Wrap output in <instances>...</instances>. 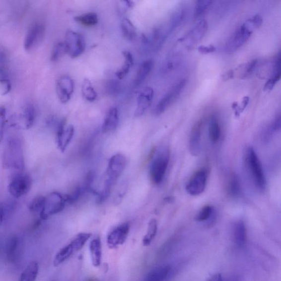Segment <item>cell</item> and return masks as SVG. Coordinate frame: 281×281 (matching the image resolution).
Masks as SVG:
<instances>
[{
	"label": "cell",
	"instance_id": "obj_1",
	"mask_svg": "<svg viewBox=\"0 0 281 281\" xmlns=\"http://www.w3.org/2000/svg\"><path fill=\"white\" fill-rule=\"evenodd\" d=\"M127 163L126 157L121 153L114 155L109 159L106 172L105 185L103 190L98 196L99 201H105L110 195L113 187L115 185L126 168Z\"/></svg>",
	"mask_w": 281,
	"mask_h": 281
},
{
	"label": "cell",
	"instance_id": "obj_2",
	"mask_svg": "<svg viewBox=\"0 0 281 281\" xmlns=\"http://www.w3.org/2000/svg\"><path fill=\"white\" fill-rule=\"evenodd\" d=\"M244 163L254 186L259 190H264L266 187V178L262 164L256 150L253 147H249L247 148L244 155Z\"/></svg>",
	"mask_w": 281,
	"mask_h": 281
},
{
	"label": "cell",
	"instance_id": "obj_3",
	"mask_svg": "<svg viewBox=\"0 0 281 281\" xmlns=\"http://www.w3.org/2000/svg\"><path fill=\"white\" fill-rule=\"evenodd\" d=\"M3 163L7 169L22 170L25 167L23 150L21 142L17 139L8 140L3 155Z\"/></svg>",
	"mask_w": 281,
	"mask_h": 281
},
{
	"label": "cell",
	"instance_id": "obj_4",
	"mask_svg": "<svg viewBox=\"0 0 281 281\" xmlns=\"http://www.w3.org/2000/svg\"><path fill=\"white\" fill-rule=\"evenodd\" d=\"M257 29L252 19L238 27L236 32L228 39L226 44V50L228 53H233L240 48L251 37L254 29Z\"/></svg>",
	"mask_w": 281,
	"mask_h": 281
},
{
	"label": "cell",
	"instance_id": "obj_5",
	"mask_svg": "<svg viewBox=\"0 0 281 281\" xmlns=\"http://www.w3.org/2000/svg\"><path fill=\"white\" fill-rule=\"evenodd\" d=\"M169 150H160L152 161L150 168V176L152 183L159 185L163 181L169 163Z\"/></svg>",
	"mask_w": 281,
	"mask_h": 281
},
{
	"label": "cell",
	"instance_id": "obj_6",
	"mask_svg": "<svg viewBox=\"0 0 281 281\" xmlns=\"http://www.w3.org/2000/svg\"><path fill=\"white\" fill-rule=\"evenodd\" d=\"M91 236V233H81L77 235L73 240L68 245L62 248L57 253L54 261V266H59L66 260L69 259L72 254L79 251L84 247L85 244Z\"/></svg>",
	"mask_w": 281,
	"mask_h": 281
},
{
	"label": "cell",
	"instance_id": "obj_7",
	"mask_svg": "<svg viewBox=\"0 0 281 281\" xmlns=\"http://www.w3.org/2000/svg\"><path fill=\"white\" fill-rule=\"evenodd\" d=\"M66 204L65 196L57 192H52L45 197L43 209L40 214L41 219L46 220L58 214L65 209Z\"/></svg>",
	"mask_w": 281,
	"mask_h": 281
},
{
	"label": "cell",
	"instance_id": "obj_8",
	"mask_svg": "<svg viewBox=\"0 0 281 281\" xmlns=\"http://www.w3.org/2000/svg\"><path fill=\"white\" fill-rule=\"evenodd\" d=\"M64 43L66 54L72 59L79 57L85 50L86 43L84 36L73 30L67 31Z\"/></svg>",
	"mask_w": 281,
	"mask_h": 281
},
{
	"label": "cell",
	"instance_id": "obj_9",
	"mask_svg": "<svg viewBox=\"0 0 281 281\" xmlns=\"http://www.w3.org/2000/svg\"><path fill=\"white\" fill-rule=\"evenodd\" d=\"M32 180L30 176L24 173H18L13 176L8 185V191L14 198L21 197L29 192Z\"/></svg>",
	"mask_w": 281,
	"mask_h": 281
},
{
	"label": "cell",
	"instance_id": "obj_10",
	"mask_svg": "<svg viewBox=\"0 0 281 281\" xmlns=\"http://www.w3.org/2000/svg\"><path fill=\"white\" fill-rule=\"evenodd\" d=\"M187 84L185 79L179 81L171 88L170 90L161 99L160 101L155 106L154 113L155 116H160L171 105L177 100L181 93L183 92Z\"/></svg>",
	"mask_w": 281,
	"mask_h": 281
},
{
	"label": "cell",
	"instance_id": "obj_11",
	"mask_svg": "<svg viewBox=\"0 0 281 281\" xmlns=\"http://www.w3.org/2000/svg\"><path fill=\"white\" fill-rule=\"evenodd\" d=\"M208 178L207 170L202 168L197 170L187 182L186 190L191 196L201 195L206 189Z\"/></svg>",
	"mask_w": 281,
	"mask_h": 281
},
{
	"label": "cell",
	"instance_id": "obj_12",
	"mask_svg": "<svg viewBox=\"0 0 281 281\" xmlns=\"http://www.w3.org/2000/svg\"><path fill=\"white\" fill-rule=\"evenodd\" d=\"M45 27L43 24L35 23L29 28L26 34L24 41V49L30 51L38 46L44 39Z\"/></svg>",
	"mask_w": 281,
	"mask_h": 281
},
{
	"label": "cell",
	"instance_id": "obj_13",
	"mask_svg": "<svg viewBox=\"0 0 281 281\" xmlns=\"http://www.w3.org/2000/svg\"><path fill=\"white\" fill-rule=\"evenodd\" d=\"M74 89V81L69 75H62L57 80L56 92L61 103L65 104L69 102Z\"/></svg>",
	"mask_w": 281,
	"mask_h": 281
},
{
	"label": "cell",
	"instance_id": "obj_14",
	"mask_svg": "<svg viewBox=\"0 0 281 281\" xmlns=\"http://www.w3.org/2000/svg\"><path fill=\"white\" fill-rule=\"evenodd\" d=\"M207 30V22L205 19H202L180 41L184 43L188 48H190L204 37Z\"/></svg>",
	"mask_w": 281,
	"mask_h": 281
},
{
	"label": "cell",
	"instance_id": "obj_15",
	"mask_svg": "<svg viewBox=\"0 0 281 281\" xmlns=\"http://www.w3.org/2000/svg\"><path fill=\"white\" fill-rule=\"evenodd\" d=\"M75 130L73 126L66 127V122L63 120L58 127L57 133V143L62 152H64L73 138Z\"/></svg>",
	"mask_w": 281,
	"mask_h": 281
},
{
	"label": "cell",
	"instance_id": "obj_16",
	"mask_svg": "<svg viewBox=\"0 0 281 281\" xmlns=\"http://www.w3.org/2000/svg\"><path fill=\"white\" fill-rule=\"evenodd\" d=\"M129 231L130 225L128 222L124 223L113 229L107 237V244L109 247L113 249L124 243Z\"/></svg>",
	"mask_w": 281,
	"mask_h": 281
},
{
	"label": "cell",
	"instance_id": "obj_17",
	"mask_svg": "<svg viewBox=\"0 0 281 281\" xmlns=\"http://www.w3.org/2000/svg\"><path fill=\"white\" fill-rule=\"evenodd\" d=\"M154 97V90L152 87L147 86L139 93L137 99V106L135 112V116L140 117L143 115L151 105Z\"/></svg>",
	"mask_w": 281,
	"mask_h": 281
},
{
	"label": "cell",
	"instance_id": "obj_18",
	"mask_svg": "<svg viewBox=\"0 0 281 281\" xmlns=\"http://www.w3.org/2000/svg\"><path fill=\"white\" fill-rule=\"evenodd\" d=\"M203 121L197 122L192 128L189 140V149L193 156L199 155L201 149Z\"/></svg>",
	"mask_w": 281,
	"mask_h": 281
},
{
	"label": "cell",
	"instance_id": "obj_19",
	"mask_svg": "<svg viewBox=\"0 0 281 281\" xmlns=\"http://www.w3.org/2000/svg\"><path fill=\"white\" fill-rule=\"evenodd\" d=\"M119 114L116 107H112L106 114L102 126L104 133H111L115 130L119 125Z\"/></svg>",
	"mask_w": 281,
	"mask_h": 281
},
{
	"label": "cell",
	"instance_id": "obj_20",
	"mask_svg": "<svg viewBox=\"0 0 281 281\" xmlns=\"http://www.w3.org/2000/svg\"><path fill=\"white\" fill-rule=\"evenodd\" d=\"M185 16V9L183 7H180L176 10L170 18L169 27L167 32L161 39V43L163 44L168 36L183 21Z\"/></svg>",
	"mask_w": 281,
	"mask_h": 281
},
{
	"label": "cell",
	"instance_id": "obj_21",
	"mask_svg": "<svg viewBox=\"0 0 281 281\" xmlns=\"http://www.w3.org/2000/svg\"><path fill=\"white\" fill-rule=\"evenodd\" d=\"M153 61L148 60L142 62L138 70L136 78L134 82L135 87L140 86L146 79V78L153 70Z\"/></svg>",
	"mask_w": 281,
	"mask_h": 281
},
{
	"label": "cell",
	"instance_id": "obj_22",
	"mask_svg": "<svg viewBox=\"0 0 281 281\" xmlns=\"http://www.w3.org/2000/svg\"><path fill=\"white\" fill-rule=\"evenodd\" d=\"M208 132L210 140L212 143L216 144L219 141L221 137V128L216 116H212L211 118Z\"/></svg>",
	"mask_w": 281,
	"mask_h": 281
},
{
	"label": "cell",
	"instance_id": "obj_23",
	"mask_svg": "<svg viewBox=\"0 0 281 281\" xmlns=\"http://www.w3.org/2000/svg\"><path fill=\"white\" fill-rule=\"evenodd\" d=\"M90 250L92 264L95 267H98L102 259V246L100 238L93 239L90 244Z\"/></svg>",
	"mask_w": 281,
	"mask_h": 281
},
{
	"label": "cell",
	"instance_id": "obj_24",
	"mask_svg": "<svg viewBox=\"0 0 281 281\" xmlns=\"http://www.w3.org/2000/svg\"><path fill=\"white\" fill-rule=\"evenodd\" d=\"M233 236L238 246H242L247 240V229L245 223L239 220L235 223L233 228Z\"/></svg>",
	"mask_w": 281,
	"mask_h": 281
},
{
	"label": "cell",
	"instance_id": "obj_25",
	"mask_svg": "<svg viewBox=\"0 0 281 281\" xmlns=\"http://www.w3.org/2000/svg\"><path fill=\"white\" fill-rule=\"evenodd\" d=\"M228 195L233 198H237L241 194V185L238 176L236 174H231L229 176L227 183Z\"/></svg>",
	"mask_w": 281,
	"mask_h": 281
},
{
	"label": "cell",
	"instance_id": "obj_26",
	"mask_svg": "<svg viewBox=\"0 0 281 281\" xmlns=\"http://www.w3.org/2000/svg\"><path fill=\"white\" fill-rule=\"evenodd\" d=\"M124 59V63L121 69L118 70L116 73L119 79H123L131 70L134 65V58L132 54L129 51L123 52Z\"/></svg>",
	"mask_w": 281,
	"mask_h": 281
},
{
	"label": "cell",
	"instance_id": "obj_27",
	"mask_svg": "<svg viewBox=\"0 0 281 281\" xmlns=\"http://www.w3.org/2000/svg\"><path fill=\"white\" fill-rule=\"evenodd\" d=\"M39 270L38 263L31 262L23 271L19 281H35L38 277Z\"/></svg>",
	"mask_w": 281,
	"mask_h": 281
},
{
	"label": "cell",
	"instance_id": "obj_28",
	"mask_svg": "<svg viewBox=\"0 0 281 281\" xmlns=\"http://www.w3.org/2000/svg\"><path fill=\"white\" fill-rule=\"evenodd\" d=\"M170 270L169 266L155 269L148 274L144 281H164L168 277Z\"/></svg>",
	"mask_w": 281,
	"mask_h": 281
},
{
	"label": "cell",
	"instance_id": "obj_29",
	"mask_svg": "<svg viewBox=\"0 0 281 281\" xmlns=\"http://www.w3.org/2000/svg\"><path fill=\"white\" fill-rule=\"evenodd\" d=\"M36 117V111L34 106L32 103H28L24 107L22 118L24 127L29 129L32 128L34 124Z\"/></svg>",
	"mask_w": 281,
	"mask_h": 281
},
{
	"label": "cell",
	"instance_id": "obj_30",
	"mask_svg": "<svg viewBox=\"0 0 281 281\" xmlns=\"http://www.w3.org/2000/svg\"><path fill=\"white\" fill-rule=\"evenodd\" d=\"M75 21L85 27H92L98 22V15L94 12H88L78 15L74 18Z\"/></svg>",
	"mask_w": 281,
	"mask_h": 281
},
{
	"label": "cell",
	"instance_id": "obj_31",
	"mask_svg": "<svg viewBox=\"0 0 281 281\" xmlns=\"http://www.w3.org/2000/svg\"><path fill=\"white\" fill-rule=\"evenodd\" d=\"M121 29L123 35L127 39L132 41L137 38V29L129 19L125 18L122 20Z\"/></svg>",
	"mask_w": 281,
	"mask_h": 281
},
{
	"label": "cell",
	"instance_id": "obj_32",
	"mask_svg": "<svg viewBox=\"0 0 281 281\" xmlns=\"http://www.w3.org/2000/svg\"><path fill=\"white\" fill-rule=\"evenodd\" d=\"M215 210L214 207L210 205L206 206L202 208L196 216V220L199 222L210 221L215 217Z\"/></svg>",
	"mask_w": 281,
	"mask_h": 281
},
{
	"label": "cell",
	"instance_id": "obj_33",
	"mask_svg": "<svg viewBox=\"0 0 281 281\" xmlns=\"http://www.w3.org/2000/svg\"><path fill=\"white\" fill-rule=\"evenodd\" d=\"M82 93L85 100L89 102L95 101L97 97V92L91 82L87 79H85L82 82Z\"/></svg>",
	"mask_w": 281,
	"mask_h": 281
},
{
	"label": "cell",
	"instance_id": "obj_34",
	"mask_svg": "<svg viewBox=\"0 0 281 281\" xmlns=\"http://www.w3.org/2000/svg\"><path fill=\"white\" fill-rule=\"evenodd\" d=\"M158 230L157 221L154 218L150 220L148 223L146 235L143 238V243L145 246H149L157 235Z\"/></svg>",
	"mask_w": 281,
	"mask_h": 281
},
{
	"label": "cell",
	"instance_id": "obj_35",
	"mask_svg": "<svg viewBox=\"0 0 281 281\" xmlns=\"http://www.w3.org/2000/svg\"><path fill=\"white\" fill-rule=\"evenodd\" d=\"M18 246L19 239L17 236H13L9 239L7 250V258L9 262H14L16 259Z\"/></svg>",
	"mask_w": 281,
	"mask_h": 281
},
{
	"label": "cell",
	"instance_id": "obj_36",
	"mask_svg": "<svg viewBox=\"0 0 281 281\" xmlns=\"http://www.w3.org/2000/svg\"><path fill=\"white\" fill-rule=\"evenodd\" d=\"M66 54V50L64 42H58L55 44L52 50L51 60L53 62L58 61Z\"/></svg>",
	"mask_w": 281,
	"mask_h": 281
},
{
	"label": "cell",
	"instance_id": "obj_37",
	"mask_svg": "<svg viewBox=\"0 0 281 281\" xmlns=\"http://www.w3.org/2000/svg\"><path fill=\"white\" fill-rule=\"evenodd\" d=\"M212 1H208V0H200L197 1L196 3L194 11V17L197 18L204 14L207 10L210 8L212 4Z\"/></svg>",
	"mask_w": 281,
	"mask_h": 281
},
{
	"label": "cell",
	"instance_id": "obj_38",
	"mask_svg": "<svg viewBox=\"0 0 281 281\" xmlns=\"http://www.w3.org/2000/svg\"><path fill=\"white\" fill-rule=\"evenodd\" d=\"M45 197L37 196L31 201L29 205V210L32 212H39L40 214L43 209L44 205Z\"/></svg>",
	"mask_w": 281,
	"mask_h": 281
},
{
	"label": "cell",
	"instance_id": "obj_39",
	"mask_svg": "<svg viewBox=\"0 0 281 281\" xmlns=\"http://www.w3.org/2000/svg\"><path fill=\"white\" fill-rule=\"evenodd\" d=\"M82 192L83 190L80 186L75 187L70 194L64 196L66 204L67 203L70 205L75 204L80 199Z\"/></svg>",
	"mask_w": 281,
	"mask_h": 281
},
{
	"label": "cell",
	"instance_id": "obj_40",
	"mask_svg": "<svg viewBox=\"0 0 281 281\" xmlns=\"http://www.w3.org/2000/svg\"><path fill=\"white\" fill-rule=\"evenodd\" d=\"M258 61L257 60L250 61L248 63L246 64L245 66L244 67V73L242 78H246L251 75L255 71V70L256 69Z\"/></svg>",
	"mask_w": 281,
	"mask_h": 281
},
{
	"label": "cell",
	"instance_id": "obj_41",
	"mask_svg": "<svg viewBox=\"0 0 281 281\" xmlns=\"http://www.w3.org/2000/svg\"><path fill=\"white\" fill-rule=\"evenodd\" d=\"M7 111L3 106L0 107V140L3 138L5 123H6Z\"/></svg>",
	"mask_w": 281,
	"mask_h": 281
},
{
	"label": "cell",
	"instance_id": "obj_42",
	"mask_svg": "<svg viewBox=\"0 0 281 281\" xmlns=\"http://www.w3.org/2000/svg\"><path fill=\"white\" fill-rule=\"evenodd\" d=\"M0 87L1 88L3 95L7 94L11 91L12 85L8 78L0 79Z\"/></svg>",
	"mask_w": 281,
	"mask_h": 281
},
{
	"label": "cell",
	"instance_id": "obj_43",
	"mask_svg": "<svg viewBox=\"0 0 281 281\" xmlns=\"http://www.w3.org/2000/svg\"><path fill=\"white\" fill-rule=\"evenodd\" d=\"M119 84L118 81L114 80L108 82L106 87L108 92L112 95L116 94L120 88Z\"/></svg>",
	"mask_w": 281,
	"mask_h": 281
},
{
	"label": "cell",
	"instance_id": "obj_44",
	"mask_svg": "<svg viewBox=\"0 0 281 281\" xmlns=\"http://www.w3.org/2000/svg\"><path fill=\"white\" fill-rule=\"evenodd\" d=\"M198 50H199V53L201 54H208L214 53L216 49L215 47L212 45L208 46L201 45L198 48Z\"/></svg>",
	"mask_w": 281,
	"mask_h": 281
},
{
	"label": "cell",
	"instance_id": "obj_45",
	"mask_svg": "<svg viewBox=\"0 0 281 281\" xmlns=\"http://www.w3.org/2000/svg\"><path fill=\"white\" fill-rule=\"evenodd\" d=\"M278 82V81H277V80L271 77L270 79H269L268 81L266 82V84H265L264 87V91H269L272 90L275 85H276V84H277Z\"/></svg>",
	"mask_w": 281,
	"mask_h": 281
},
{
	"label": "cell",
	"instance_id": "obj_46",
	"mask_svg": "<svg viewBox=\"0 0 281 281\" xmlns=\"http://www.w3.org/2000/svg\"><path fill=\"white\" fill-rule=\"evenodd\" d=\"M255 27L258 28L262 25L263 23V18L260 15H256L252 18Z\"/></svg>",
	"mask_w": 281,
	"mask_h": 281
},
{
	"label": "cell",
	"instance_id": "obj_47",
	"mask_svg": "<svg viewBox=\"0 0 281 281\" xmlns=\"http://www.w3.org/2000/svg\"><path fill=\"white\" fill-rule=\"evenodd\" d=\"M6 207L3 205H0V225L2 224L5 216Z\"/></svg>",
	"mask_w": 281,
	"mask_h": 281
},
{
	"label": "cell",
	"instance_id": "obj_48",
	"mask_svg": "<svg viewBox=\"0 0 281 281\" xmlns=\"http://www.w3.org/2000/svg\"><path fill=\"white\" fill-rule=\"evenodd\" d=\"M234 76V71L232 70H229L224 74L222 75V78L223 80H227L232 79Z\"/></svg>",
	"mask_w": 281,
	"mask_h": 281
},
{
	"label": "cell",
	"instance_id": "obj_49",
	"mask_svg": "<svg viewBox=\"0 0 281 281\" xmlns=\"http://www.w3.org/2000/svg\"><path fill=\"white\" fill-rule=\"evenodd\" d=\"M215 281H223L222 278L220 274H218L216 276Z\"/></svg>",
	"mask_w": 281,
	"mask_h": 281
},
{
	"label": "cell",
	"instance_id": "obj_50",
	"mask_svg": "<svg viewBox=\"0 0 281 281\" xmlns=\"http://www.w3.org/2000/svg\"></svg>",
	"mask_w": 281,
	"mask_h": 281
}]
</instances>
